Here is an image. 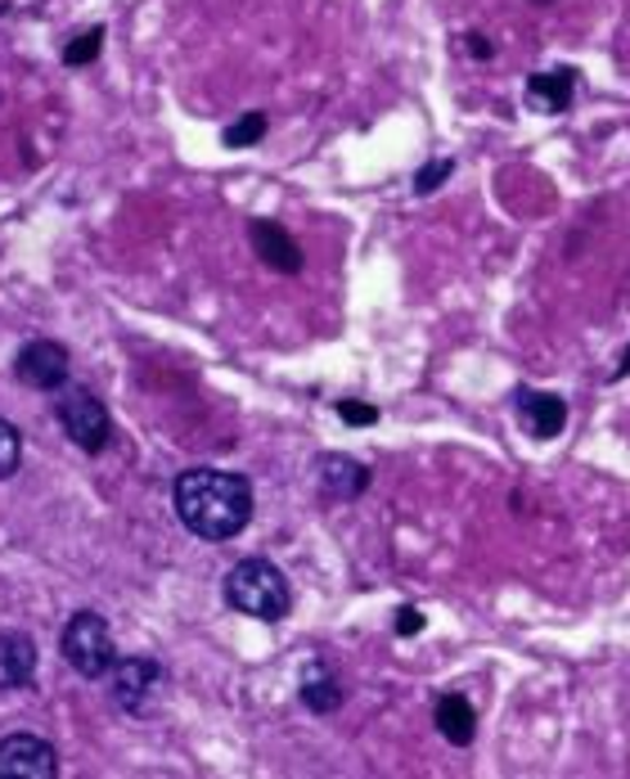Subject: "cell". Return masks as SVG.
Wrapping results in <instances>:
<instances>
[{"instance_id": "obj_5", "label": "cell", "mask_w": 630, "mask_h": 779, "mask_svg": "<svg viewBox=\"0 0 630 779\" xmlns=\"http://www.w3.org/2000/svg\"><path fill=\"white\" fill-rule=\"evenodd\" d=\"M158 681H163V666L154 658H118L114 672H108V698H114L118 712L140 717L150 708V694L158 689Z\"/></svg>"}, {"instance_id": "obj_12", "label": "cell", "mask_w": 630, "mask_h": 779, "mask_svg": "<svg viewBox=\"0 0 630 779\" xmlns=\"http://www.w3.org/2000/svg\"><path fill=\"white\" fill-rule=\"evenodd\" d=\"M518 415H523L527 433L549 441V437H559L563 424H568V405L563 397H554V392H518Z\"/></svg>"}, {"instance_id": "obj_19", "label": "cell", "mask_w": 630, "mask_h": 779, "mask_svg": "<svg viewBox=\"0 0 630 779\" xmlns=\"http://www.w3.org/2000/svg\"><path fill=\"white\" fill-rule=\"evenodd\" d=\"M338 420L356 424V428H369V424H379V411L375 405H360V401H338Z\"/></svg>"}, {"instance_id": "obj_23", "label": "cell", "mask_w": 630, "mask_h": 779, "mask_svg": "<svg viewBox=\"0 0 630 779\" xmlns=\"http://www.w3.org/2000/svg\"><path fill=\"white\" fill-rule=\"evenodd\" d=\"M536 5H554V0H536Z\"/></svg>"}, {"instance_id": "obj_9", "label": "cell", "mask_w": 630, "mask_h": 779, "mask_svg": "<svg viewBox=\"0 0 630 779\" xmlns=\"http://www.w3.org/2000/svg\"><path fill=\"white\" fill-rule=\"evenodd\" d=\"M316 482H320V492L329 496V500H356V496H365V487H369V469L360 464V460H352V456H316Z\"/></svg>"}, {"instance_id": "obj_4", "label": "cell", "mask_w": 630, "mask_h": 779, "mask_svg": "<svg viewBox=\"0 0 630 779\" xmlns=\"http://www.w3.org/2000/svg\"><path fill=\"white\" fill-rule=\"evenodd\" d=\"M55 415L63 424V433L72 437V447L86 451V456H99L108 451V441H114V420H108L104 401L91 392V388H59V401H55Z\"/></svg>"}, {"instance_id": "obj_8", "label": "cell", "mask_w": 630, "mask_h": 779, "mask_svg": "<svg viewBox=\"0 0 630 779\" xmlns=\"http://www.w3.org/2000/svg\"><path fill=\"white\" fill-rule=\"evenodd\" d=\"M248 239H252V252L262 257L271 271H280V275H298L302 271V248H298V239L280 226V221L257 216L252 226H248Z\"/></svg>"}, {"instance_id": "obj_18", "label": "cell", "mask_w": 630, "mask_h": 779, "mask_svg": "<svg viewBox=\"0 0 630 779\" xmlns=\"http://www.w3.org/2000/svg\"><path fill=\"white\" fill-rule=\"evenodd\" d=\"M451 172H455V163H451V158H437V163L419 167V172H415V194H432L441 180H451Z\"/></svg>"}, {"instance_id": "obj_20", "label": "cell", "mask_w": 630, "mask_h": 779, "mask_svg": "<svg viewBox=\"0 0 630 779\" xmlns=\"http://www.w3.org/2000/svg\"><path fill=\"white\" fill-rule=\"evenodd\" d=\"M419 630H424V613H419L415 604L396 609V636H405V640H411V636H419Z\"/></svg>"}, {"instance_id": "obj_2", "label": "cell", "mask_w": 630, "mask_h": 779, "mask_svg": "<svg viewBox=\"0 0 630 779\" xmlns=\"http://www.w3.org/2000/svg\"><path fill=\"white\" fill-rule=\"evenodd\" d=\"M226 604L243 617H257V622H280L288 617L293 609V590H288V577L271 564V559H243L226 573Z\"/></svg>"}, {"instance_id": "obj_14", "label": "cell", "mask_w": 630, "mask_h": 779, "mask_svg": "<svg viewBox=\"0 0 630 779\" xmlns=\"http://www.w3.org/2000/svg\"><path fill=\"white\" fill-rule=\"evenodd\" d=\"M343 685L338 676H333V666L329 662H311L307 672H302V708L316 712V717H329V712H338L343 708Z\"/></svg>"}, {"instance_id": "obj_7", "label": "cell", "mask_w": 630, "mask_h": 779, "mask_svg": "<svg viewBox=\"0 0 630 779\" xmlns=\"http://www.w3.org/2000/svg\"><path fill=\"white\" fill-rule=\"evenodd\" d=\"M14 375H19L23 388L59 392L68 383V347L55 343V339H32L14 361Z\"/></svg>"}, {"instance_id": "obj_15", "label": "cell", "mask_w": 630, "mask_h": 779, "mask_svg": "<svg viewBox=\"0 0 630 779\" xmlns=\"http://www.w3.org/2000/svg\"><path fill=\"white\" fill-rule=\"evenodd\" d=\"M262 135H266V114H243L239 122H230L226 131H221L226 150H248V144H257Z\"/></svg>"}, {"instance_id": "obj_16", "label": "cell", "mask_w": 630, "mask_h": 779, "mask_svg": "<svg viewBox=\"0 0 630 779\" xmlns=\"http://www.w3.org/2000/svg\"><path fill=\"white\" fill-rule=\"evenodd\" d=\"M19 464H23V433L10 420H0V482H10Z\"/></svg>"}, {"instance_id": "obj_1", "label": "cell", "mask_w": 630, "mask_h": 779, "mask_svg": "<svg viewBox=\"0 0 630 779\" xmlns=\"http://www.w3.org/2000/svg\"><path fill=\"white\" fill-rule=\"evenodd\" d=\"M171 505L199 541H230L252 523V487L235 469H185L171 487Z\"/></svg>"}, {"instance_id": "obj_22", "label": "cell", "mask_w": 630, "mask_h": 779, "mask_svg": "<svg viewBox=\"0 0 630 779\" xmlns=\"http://www.w3.org/2000/svg\"><path fill=\"white\" fill-rule=\"evenodd\" d=\"M630 375V347L621 352V361H617V369H613V379H626Z\"/></svg>"}, {"instance_id": "obj_10", "label": "cell", "mask_w": 630, "mask_h": 779, "mask_svg": "<svg viewBox=\"0 0 630 779\" xmlns=\"http://www.w3.org/2000/svg\"><path fill=\"white\" fill-rule=\"evenodd\" d=\"M36 676V640L23 630H0V689H23Z\"/></svg>"}, {"instance_id": "obj_21", "label": "cell", "mask_w": 630, "mask_h": 779, "mask_svg": "<svg viewBox=\"0 0 630 779\" xmlns=\"http://www.w3.org/2000/svg\"><path fill=\"white\" fill-rule=\"evenodd\" d=\"M464 46H468V55H473V59H491V55H496V46H491L482 32H468V36H464Z\"/></svg>"}, {"instance_id": "obj_11", "label": "cell", "mask_w": 630, "mask_h": 779, "mask_svg": "<svg viewBox=\"0 0 630 779\" xmlns=\"http://www.w3.org/2000/svg\"><path fill=\"white\" fill-rule=\"evenodd\" d=\"M576 95V72L572 68H554V72H532L527 78V104L536 114H568V104Z\"/></svg>"}, {"instance_id": "obj_13", "label": "cell", "mask_w": 630, "mask_h": 779, "mask_svg": "<svg viewBox=\"0 0 630 779\" xmlns=\"http://www.w3.org/2000/svg\"><path fill=\"white\" fill-rule=\"evenodd\" d=\"M432 721H437L441 739H447V744H455V748H468L473 739H477V708H473L464 694H441Z\"/></svg>"}, {"instance_id": "obj_17", "label": "cell", "mask_w": 630, "mask_h": 779, "mask_svg": "<svg viewBox=\"0 0 630 779\" xmlns=\"http://www.w3.org/2000/svg\"><path fill=\"white\" fill-rule=\"evenodd\" d=\"M99 50H104V27H86V32L78 36V42H68V46H63V63L86 68V63L99 59Z\"/></svg>"}, {"instance_id": "obj_3", "label": "cell", "mask_w": 630, "mask_h": 779, "mask_svg": "<svg viewBox=\"0 0 630 779\" xmlns=\"http://www.w3.org/2000/svg\"><path fill=\"white\" fill-rule=\"evenodd\" d=\"M59 653H63V662L72 666V672L86 676V681L108 676L114 672V662H118L114 630H108V622L99 613H91V609L68 617V626L59 630Z\"/></svg>"}, {"instance_id": "obj_6", "label": "cell", "mask_w": 630, "mask_h": 779, "mask_svg": "<svg viewBox=\"0 0 630 779\" xmlns=\"http://www.w3.org/2000/svg\"><path fill=\"white\" fill-rule=\"evenodd\" d=\"M59 753L36 734H5L0 739V779H55Z\"/></svg>"}]
</instances>
